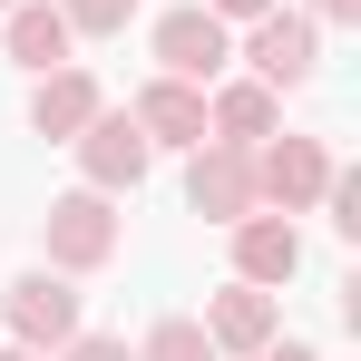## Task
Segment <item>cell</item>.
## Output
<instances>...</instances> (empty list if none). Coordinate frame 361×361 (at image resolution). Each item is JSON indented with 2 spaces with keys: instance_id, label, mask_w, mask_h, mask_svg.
<instances>
[{
  "instance_id": "6da1fadb",
  "label": "cell",
  "mask_w": 361,
  "mask_h": 361,
  "mask_svg": "<svg viewBox=\"0 0 361 361\" xmlns=\"http://www.w3.org/2000/svg\"><path fill=\"white\" fill-rule=\"evenodd\" d=\"M118 205L98 195V185H78V195H49V215H39V244H49V274H98V264H118Z\"/></svg>"
},
{
  "instance_id": "7a4b0ae2",
  "label": "cell",
  "mask_w": 361,
  "mask_h": 361,
  "mask_svg": "<svg viewBox=\"0 0 361 361\" xmlns=\"http://www.w3.org/2000/svg\"><path fill=\"white\" fill-rule=\"evenodd\" d=\"M147 49H157V78L215 88V78H225V59H235V20H215L205 0H185V10H166V20L147 30Z\"/></svg>"
},
{
  "instance_id": "3957f363",
  "label": "cell",
  "mask_w": 361,
  "mask_h": 361,
  "mask_svg": "<svg viewBox=\"0 0 361 361\" xmlns=\"http://www.w3.org/2000/svg\"><path fill=\"white\" fill-rule=\"evenodd\" d=\"M332 166H342V157H332L322 137H283V127H274V137L254 147V205H264V215H302V205H322Z\"/></svg>"
},
{
  "instance_id": "277c9868",
  "label": "cell",
  "mask_w": 361,
  "mask_h": 361,
  "mask_svg": "<svg viewBox=\"0 0 361 361\" xmlns=\"http://www.w3.org/2000/svg\"><path fill=\"white\" fill-rule=\"evenodd\" d=\"M244 68L283 98V88H312V68H322V20H302V10H264V20H244Z\"/></svg>"
},
{
  "instance_id": "5b68a950",
  "label": "cell",
  "mask_w": 361,
  "mask_h": 361,
  "mask_svg": "<svg viewBox=\"0 0 361 361\" xmlns=\"http://www.w3.org/2000/svg\"><path fill=\"white\" fill-rule=\"evenodd\" d=\"M68 147H78V176L98 185V195H137V185H147V166H157L147 127L127 118V108H98V118L68 137Z\"/></svg>"
},
{
  "instance_id": "8992f818",
  "label": "cell",
  "mask_w": 361,
  "mask_h": 361,
  "mask_svg": "<svg viewBox=\"0 0 361 361\" xmlns=\"http://www.w3.org/2000/svg\"><path fill=\"white\" fill-rule=\"evenodd\" d=\"M185 205L205 225H244L254 215V147H225V137L185 147Z\"/></svg>"
},
{
  "instance_id": "52a82bcc",
  "label": "cell",
  "mask_w": 361,
  "mask_h": 361,
  "mask_svg": "<svg viewBox=\"0 0 361 361\" xmlns=\"http://www.w3.org/2000/svg\"><path fill=\"white\" fill-rule=\"evenodd\" d=\"M0 322H10V342L59 352L68 332H78V293H68V274H20V283L0 293Z\"/></svg>"
},
{
  "instance_id": "ba28073f",
  "label": "cell",
  "mask_w": 361,
  "mask_h": 361,
  "mask_svg": "<svg viewBox=\"0 0 361 361\" xmlns=\"http://www.w3.org/2000/svg\"><path fill=\"white\" fill-rule=\"evenodd\" d=\"M235 235V283H264V293H283L302 274V235H293V215H244V225H225Z\"/></svg>"
},
{
  "instance_id": "9c48e42d",
  "label": "cell",
  "mask_w": 361,
  "mask_h": 361,
  "mask_svg": "<svg viewBox=\"0 0 361 361\" xmlns=\"http://www.w3.org/2000/svg\"><path fill=\"white\" fill-rule=\"evenodd\" d=\"M274 332H283V302L264 293V283H225V293H205V342H215V352H244V361H254Z\"/></svg>"
},
{
  "instance_id": "30bf717a",
  "label": "cell",
  "mask_w": 361,
  "mask_h": 361,
  "mask_svg": "<svg viewBox=\"0 0 361 361\" xmlns=\"http://www.w3.org/2000/svg\"><path fill=\"white\" fill-rule=\"evenodd\" d=\"M283 127V98L264 88V78H225V88H205V137H225V147H264Z\"/></svg>"
},
{
  "instance_id": "8fae6325",
  "label": "cell",
  "mask_w": 361,
  "mask_h": 361,
  "mask_svg": "<svg viewBox=\"0 0 361 361\" xmlns=\"http://www.w3.org/2000/svg\"><path fill=\"white\" fill-rule=\"evenodd\" d=\"M0 39H10V59L30 68V78L39 68H68V49H78V30L59 20V0H10L0 10Z\"/></svg>"
},
{
  "instance_id": "7c38bea8",
  "label": "cell",
  "mask_w": 361,
  "mask_h": 361,
  "mask_svg": "<svg viewBox=\"0 0 361 361\" xmlns=\"http://www.w3.org/2000/svg\"><path fill=\"white\" fill-rule=\"evenodd\" d=\"M127 118L147 127V147H205V88H185V78H147Z\"/></svg>"
},
{
  "instance_id": "4fadbf2b",
  "label": "cell",
  "mask_w": 361,
  "mask_h": 361,
  "mask_svg": "<svg viewBox=\"0 0 361 361\" xmlns=\"http://www.w3.org/2000/svg\"><path fill=\"white\" fill-rule=\"evenodd\" d=\"M98 108H108V98H98V78H88L78 59H68V68H39V88H30V127H39V137H78Z\"/></svg>"
},
{
  "instance_id": "5bb4252c",
  "label": "cell",
  "mask_w": 361,
  "mask_h": 361,
  "mask_svg": "<svg viewBox=\"0 0 361 361\" xmlns=\"http://www.w3.org/2000/svg\"><path fill=\"white\" fill-rule=\"evenodd\" d=\"M137 361H215V342H205V322H195V312H166V322L137 342Z\"/></svg>"
},
{
  "instance_id": "9a60e30c",
  "label": "cell",
  "mask_w": 361,
  "mask_h": 361,
  "mask_svg": "<svg viewBox=\"0 0 361 361\" xmlns=\"http://www.w3.org/2000/svg\"><path fill=\"white\" fill-rule=\"evenodd\" d=\"M59 20L78 30V39H118L127 20H137V0H59Z\"/></svg>"
},
{
  "instance_id": "2e32d148",
  "label": "cell",
  "mask_w": 361,
  "mask_h": 361,
  "mask_svg": "<svg viewBox=\"0 0 361 361\" xmlns=\"http://www.w3.org/2000/svg\"><path fill=\"white\" fill-rule=\"evenodd\" d=\"M49 361H137V352H127L118 332H68V342H59Z\"/></svg>"
},
{
  "instance_id": "e0dca14e",
  "label": "cell",
  "mask_w": 361,
  "mask_h": 361,
  "mask_svg": "<svg viewBox=\"0 0 361 361\" xmlns=\"http://www.w3.org/2000/svg\"><path fill=\"white\" fill-rule=\"evenodd\" d=\"M302 20H332V30H352V20H361V0H302Z\"/></svg>"
},
{
  "instance_id": "ac0fdd59",
  "label": "cell",
  "mask_w": 361,
  "mask_h": 361,
  "mask_svg": "<svg viewBox=\"0 0 361 361\" xmlns=\"http://www.w3.org/2000/svg\"><path fill=\"white\" fill-rule=\"evenodd\" d=\"M205 10H215V20H264L274 0H205Z\"/></svg>"
},
{
  "instance_id": "d6986e66",
  "label": "cell",
  "mask_w": 361,
  "mask_h": 361,
  "mask_svg": "<svg viewBox=\"0 0 361 361\" xmlns=\"http://www.w3.org/2000/svg\"><path fill=\"white\" fill-rule=\"evenodd\" d=\"M254 361H322V352H312V342H264Z\"/></svg>"
},
{
  "instance_id": "ffe728a7",
  "label": "cell",
  "mask_w": 361,
  "mask_h": 361,
  "mask_svg": "<svg viewBox=\"0 0 361 361\" xmlns=\"http://www.w3.org/2000/svg\"><path fill=\"white\" fill-rule=\"evenodd\" d=\"M0 361H49V352H30V342H10V352H0Z\"/></svg>"
},
{
  "instance_id": "44dd1931",
  "label": "cell",
  "mask_w": 361,
  "mask_h": 361,
  "mask_svg": "<svg viewBox=\"0 0 361 361\" xmlns=\"http://www.w3.org/2000/svg\"><path fill=\"white\" fill-rule=\"evenodd\" d=\"M0 10H10V0H0Z\"/></svg>"
}]
</instances>
